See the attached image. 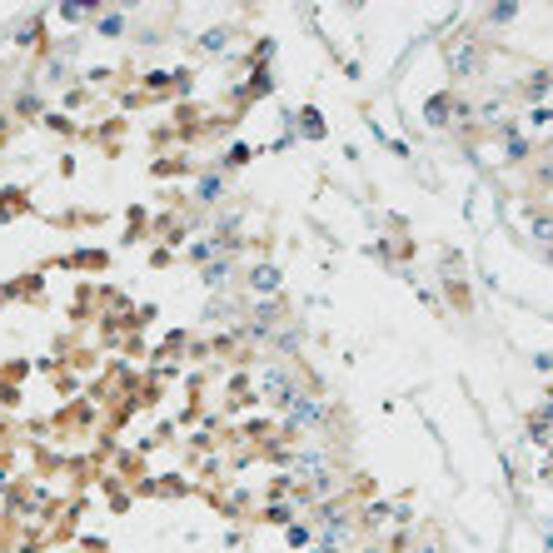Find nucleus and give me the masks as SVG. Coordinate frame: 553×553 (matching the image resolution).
I'll return each instance as SVG.
<instances>
[{
    "label": "nucleus",
    "mask_w": 553,
    "mask_h": 553,
    "mask_svg": "<svg viewBox=\"0 0 553 553\" xmlns=\"http://www.w3.org/2000/svg\"><path fill=\"white\" fill-rule=\"evenodd\" d=\"M414 553H434V548H414Z\"/></svg>",
    "instance_id": "obj_3"
},
{
    "label": "nucleus",
    "mask_w": 553,
    "mask_h": 553,
    "mask_svg": "<svg viewBox=\"0 0 553 553\" xmlns=\"http://www.w3.org/2000/svg\"><path fill=\"white\" fill-rule=\"evenodd\" d=\"M274 285H280V274H274L269 264H264V269H254V289H259V294H269Z\"/></svg>",
    "instance_id": "obj_1"
},
{
    "label": "nucleus",
    "mask_w": 553,
    "mask_h": 553,
    "mask_svg": "<svg viewBox=\"0 0 553 553\" xmlns=\"http://www.w3.org/2000/svg\"><path fill=\"white\" fill-rule=\"evenodd\" d=\"M200 200H219V175H204L200 180Z\"/></svg>",
    "instance_id": "obj_2"
},
{
    "label": "nucleus",
    "mask_w": 553,
    "mask_h": 553,
    "mask_svg": "<svg viewBox=\"0 0 553 553\" xmlns=\"http://www.w3.org/2000/svg\"><path fill=\"white\" fill-rule=\"evenodd\" d=\"M369 553H384V548H369Z\"/></svg>",
    "instance_id": "obj_4"
}]
</instances>
